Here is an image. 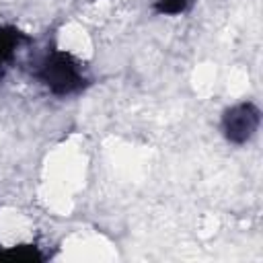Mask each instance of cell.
<instances>
[{
  "label": "cell",
  "instance_id": "cell-2",
  "mask_svg": "<svg viewBox=\"0 0 263 263\" xmlns=\"http://www.w3.org/2000/svg\"><path fill=\"white\" fill-rule=\"evenodd\" d=\"M259 125H261V111L251 101H242L228 107L220 121L222 136L226 138V142L234 146L247 144L257 134Z\"/></svg>",
  "mask_w": 263,
  "mask_h": 263
},
{
  "label": "cell",
  "instance_id": "cell-5",
  "mask_svg": "<svg viewBox=\"0 0 263 263\" xmlns=\"http://www.w3.org/2000/svg\"><path fill=\"white\" fill-rule=\"evenodd\" d=\"M195 0H156L152 4V10L160 16H177V14H185Z\"/></svg>",
  "mask_w": 263,
  "mask_h": 263
},
{
  "label": "cell",
  "instance_id": "cell-4",
  "mask_svg": "<svg viewBox=\"0 0 263 263\" xmlns=\"http://www.w3.org/2000/svg\"><path fill=\"white\" fill-rule=\"evenodd\" d=\"M0 259L39 263V261H43V255H41L39 247H35V245H18V247H10V249H0Z\"/></svg>",
  "mask_w": 263,
  "mask_h": 263
},
{
  "label": "cell",
  "instance_id": "cell-3",
  "mask_svg": "<svg viewBox=\"0 0 263 263\" xmlns=\"http://www.w3.org/2000/svg\"><path fill=\"white\" fill-rule=\"evenodd\" d=\"M29 41H31V37L25 31H21L18 27L0 25V78L6 74L10 64L14 62L16 51Z\"/></svg>",
  "mask_w": 263,
  "mask_h": 263
},
{
  "label": "cell",
  "instance_id": "cell-1",
  "mask_svg": "<svg viewBox=\"0 0 263 263\" xmlns=\"http://www.w3.org/2000/svg\"><path fill=\"white\" fill-rule=\"evenodd\" d=\"M33 78L55 97L78 95L88 86L82 64L68 51L49 49L33 66Z\"/></svg>",
  "mask_w": 263,
  "mask_h": 263
}]
</instances>
